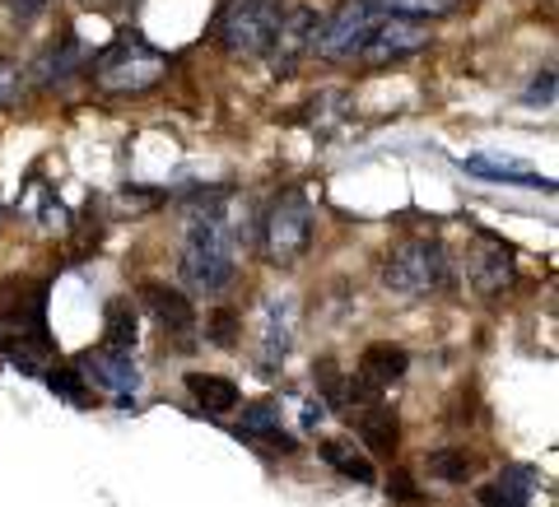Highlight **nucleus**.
<instances>
[{
    "label": "nucleus",
    "mask_w": 559,
    "mask_h": 507,
    "mask_svg": "<svg viewBox=\"0 0 559 507\" xmlns=\"http://www.w3.org/2000/svg\"><path fill=\"white\" fill-rule=\"evenodd\" d=\"M536 484H540V480H536L532 466H509L495 484L480 488V503H485V507H527L532 494H536Z\"/></svg>",
    "instance_id": "2eb2a0df"
},
{
    "label": "nucleus",
    "mask_w": 559,
    "mask_h": 507,
    "mask_svg": "<svg viewBox=\"0 0 559 507\" xmlns=\"http://www.w3.org/2000/svg\"><path fill=\"white\" fill-rule=\"evenodd\" d=\"M20 89H24V75H20V65L0 57V108H10V102L20 98Z\"/></svg>",
    "instance_id": "bb28decb"
},
{
    "label": "nucleus",
    "mask_w": 559,
    "mask_h": 507,
    "mask_svg": "<svg viewBox=\"0 0 559 507\" xmlns=\"http://www.w3.org/2000/svg\"><path fill=\"white\" fill-rule=\"evenodd\" d=\"M406 369H411V354L401 345H388V340H378V345H369L364 349V359H359V377L369 382V387H396L401 377H406Z\"/></svg>",
    "instance_id": "4468645a"
},
{
    "label": "nucleus",
    "mask_w": 559,
    "mask_h": 507,
    "mask_svg": "<svg viewBox=\"0 0 559 507\" xmlns=\"http://www.w3.org/2000/svg\"><path fill=\"white\" fill-rule=\"evenodd\" d=\"M312 242V205L299 196V191H285L261 219V248L275 266H294Z\"/></svg>",
    "instance_id": "39448f33"
},
{
    "label": "nucleus",
    "mask_w": 559,
    "mask_h": 507,
    "mask_svg": "<svg viewBox=\"0 0 559 507\" xmlns=\"http://www.w3.org/2000/svg\"><path fill=\"white\" fill-rule=\"evenodd\" d=\"M238 438H266V443H275V447H294L285 433H280V406L275 400H261V406H248L242 410V419H238Z\"/></svg>",
    "instance_id": "f3484780"
},
{
    "label": "nucleus",
    "mask_w": 559,
    "mask_h": 507,
    "mask_svg": "<svg viewBox=\"0 0 559 507\" xmlns=\"http://www.w3.org/2000/svg\"><path fill=\"white\" fill-rule=\"evenodd\" d=\"M210 345H219V349H229L238 345V312L229 307H219L215 317H210Z\"/></svg>",
    "instance_id": "a878e982"
},
{
    "label": "nucleus",
    "mask_w": 559,
    "mask_h": 507,
    "mask_svg": "<svg viewBox=\"0 0 559 507\" xmlns=\"http://www.w3.org/2000/svg\"><path fill=\"white\" fill-rule=\"evenodd\" d=\"M47 289L43 285H0V354L14 359L24 373H43V359L51 354L47 336Z\"/></svg>",
    "instance_id": "f257e3e1"
},
{
    "label": "nucleus",
    "mask_w": 559,
    "mask_h": 507,
    "mask_svg": "<svg viewBox=\"0 0 559 507\" xmlns=\"http://www.w3.org/2000/svg\"><path fill=\"white\" fill-rule=\"evenodd\" d=\"M187 391L197 396V406H205L210 414H229L238 406V387L215 373H187Z\"/></svg>",
    "instance_id": "dca6fc26"
},
{
    "label": "nucleus",
    "mask_w": 559,
    "mask_h": 507,
    "mask_svg": "<svg viewBox=\"0 0 559 507\" xmlns=\"http://www.w3.org/2000/svg\"><path fill=\"white\" fill-rule=\"evenodd\" d=\"M280 20H285V5H280V0H224L219 14H215V43L229 51V57L257 61L271 51Z\"/></svg>",
    "instance_id": "20e7f679"
},
{
    "label": "nucleus",
    "mask_w": 559,
    "mask_h": 507,
    "mask_svg": "<svg viewBox=\"0 0 559 507\" xmlns=\"http://www.w3.org/2000/svg\"><path fill=\"white\" fill-rule=\"evenodd\" d=\"M355 428H359V438L369 443L378 457H392L396 451V438H401V419L396 410L388 406L382 396H369V400H355Z\"/></svg>",
    "instance_id": "9b49d317"
},
{
    "label": "nucleus",
    "mask_w": 559,
    "mask_h": 507,
    "mask_svg": "<svg viewBox=\"0 0 559 507\" xmlns=\"http://www.w3.org/2000/svg\"><path fill=\"white\" fill-rule=\"evenodd\" d=\"M550 94H555V75H546V80H540L536 89L527 94V102H536V98H550Z\"/></svg>",
    "instance_id": "c85d7f7f"
},
{
    "label": "nucleus",
    "mask_w": 559,
    "mask_h": 507,
    "mask_svg": "<svg viewBox=\"0 0 559 507\" xmlns=\"http://www.w3.org/2000/svg\"><path fill=\"white\" fill-rule=\"evenodd\" d=\"M178 270H182V285H191L197 293H219L234 279V238H229V224H224V215L215 205H205L191 215Z\"/></svg>",
    "instance_id": "f03ea898"
},
{
    "label": "nucleus",
    "mask_w": 559,
    "mask_h": 507,
    "mask_svg": "<svg viewBox=\"0 0 559 507\" xmlns=\"http://www.w3.org/2000/svg\"><path fill=\"white\" fill-rule=\"evenodd\" d=\"M103 326H108V345L112 349H135V312L127 299H112L103 307Z\"/></svg>",
    "instance_id": "412c9836"
},
{
    "label": "nucleus",
    "mask_w": 559,
    "mask_h": 507,
    "mask_svg": "<svg viewBox=\"0 0 559 507\" xmlns=\"http://www.w3.org/2000/svg\"><path fill=\"white\" fill-rule=\"evenodd\" d=\"M466 275L480 293L509 289L513 285V248L495 233H476V242H471V252H466Z\"/></svg>",
    "instance_id": "9d476101"
},
{
    "label": "nucleus",
    "mask_w": 559,
    "mask_h": 507,
    "mask_svg": "<svg viewBox=\"0 0 559 507\" xmlns=\"http://www.w3.org/2000/svg\"><path fill=\"white\" fill-rule=\"evenodd\" d=\"M47 387L57 391V396H66L70 406H84V400H90V391H84V373H80V369H51V373H47Z\"/></svg>",
    "instance_id": "393cba45"
},
{
    "label": "nucleus",
    "mask_w": 559,
    "mask_h": 507,
    "mask_svg": "<svg viewBox=\"0 0 559 507\" xmlns=\"http://www.w3.org/2000/svg\"><path fill=\"white\" fill-rule=\"evenodd\" d=\"M80 373H90L98 387L117 391L121 400H127V396L140 387V373H135V363H131V349L103 345V349H94V354H84V369H80Z\"/></svg>",
    "instance_id": "f8f14e48"
},
{
    "label": "nucleus",
    "mask_w": 559,
    "mask_h": 507,
    "mask_svg": "<svg viewBox=\"0 0 559 507\" xmlns=\"http://www.w3.org/2000/svg\"><path fill=\"white\" fill-rule=\"evenodd\" d=\"M466 168L476 178H495V182H513V186H540V191H555L550 178H536L527 168H513V164H495V159H466Z\"/></svg>",
    "instance_id": "6ab92c4d"
},
{
    "label": "nucleus",
    "mask_w": 559,
    "mask_h": 507,
    "mask_svg": "<svg viewBox=\"0 0 559 507\" xmlns=\"http://www.w3.org/2000/svg\"><path fill=\"white\" fill-rule=\"evenodd\" d=\"M322 461L331 470H341L345 480H355V484H373V461L364 457V451H355V443H322Z\"/></svg>",
    "instance_id": "a211bd4d"
},
{
    "label": "nucleus",
    "mask_w": 559,
    "mask_h": 507,
    "mask_svg": "<svg viewBox=\"0 0 559 507\" xmlns=\"http://www.w3.org/2000/svg\"><path fill=\"white\" fill-rule=\"evenodd\" d=\"M429 475L443 480V484H466L471 475V457L457 447H443V451H429Z\"/></svg>",
    "instance_id": "5701e85b"
},
{
    "label": "nucleus",
    "mask_w": 559,
    "mask_h": 507,
    "mask_svg": "<svg viewBox=\"0 0 559 507\" xmlns=\"http://www.w3.org/2000/svg\"><path fill=\"white\" fill-rule=\"evenodd\" d=\"M382 20V10L369 5V0H345V5L331 14V20H322L318 28V43H312V51L326 61H355L364 38L373 33V24Z\"/></svg>",
    "instance_id": "0eeeda50"
},
{
    "label": "nucleus",
    "mask_w": 559,
    "mask_h": 507,
    "mask_svg": "<svg viewBox=\"0 0 559 507\" xmlns=\"http://www.w3.org/2000/svg\"><path fill=\"white\" fill-rule=\"evenodd\" d=\"M5 5H10V14H14L20 24H33V20H38V14L47 10V0H5Z\"/></svg>",
    "instance_id": "cd10ccee"
},
{
    "label": "nucleus",
    "mask_w": 559,
    "mask_h": 507,
    "mask_svg": "<svg viewBox=\"0 0 559 507\" xmlns=\"http://www.w3.org/2000/svg\"><path fill=\"white\" fill-rule=\"evenodd\" d=\"M145 303L154 312V322L164 326V336L191 340V330H197V307H191L187 293L168 289V285H145Z\"/></svg>",
    "instance_id": "ddd939ff"
},
{
    "label": "nucleus",
    "mask_w": 559,
    "mask_h": 507,
    "mask_svg": "<svg viewBox=\"0 0 559 507\" xmlns=\"http://www.w3.org/2000/svg\"><path fill=\"white\" fill-rule=\"evenodd\" d=\"M318 28H322L318 10H289L285 20H280V33H275V43L266 51L275 75H294V65H299L312 51V43H318Z\"/></svg>",
    "instance_id": "1a4fd4ad"
},
{
    "label": "nucleus",
    "mask_w": 559,
    "mask_h": 507,
    "mask_svg": "<svg viewBox=\"0 0 559 507\" xmlns=\"http://www.w3.org/2000/svg\"><path fill=\"white\" fill-rule=\"evenodd\" d=\"M382 279H388V289L396 293H429L439 289L448 279V256L439 242L429 238H415V242H401L396 252H388V266H382Z\"/></svg>",
    "instance_id": "423d86ee"
},
{
    "label": "nucleus",
    "mask_w": 559,
    "mask_h": 507,
    "mask_svg": "<svg viewBox=\"0 0 559 507\" xmlns=\"http://www.w3.org/2000/svg\"><path fill=\"white\" fill-rule=\"evenodd\" d=\"M90 75H94V84L103 94H145L168 75V57L164 51H154L145 38L121 33L117 43H108L94 57Z\"/></svg>",
    "instance_id": "7ed1b4c3"
},
{
    "label": "nucleus",
    "mask_w": 559,
    "mask_h": 507,
    "mask_svg": "<svg viewBox=\"0 0 559 507\" xmlns=\"http://www.w3.org/2000/svg\"><path fill=\"white\" fill-rule=\"evenodd\" d=\"M382 14H401V20H439V14L462 10V0H369Z\"/></svg>",
    "instance_id": "aec40b11"
},
{
    "label": "nucleus",
    "mask_w": 559,
    "mask_h": 507,
    "mask_svg": "<svg viewBox=\"0 0 559 507\" xmlns=\"http://www.w3.org/2000/svg\"><path fill=\"white\" fill-rule=\"evenodd\" d=\"M429 47V28L419 20H401V14H382L373 24V33L364 38L359 47V61L364 65H392V61H406L415 51Z\"/></svg>",
    "instance_id": "6e6552de"
},
{
    "label": "nucleus",
    "mask_w": 559,
    "mask_h": 507,
    "mask_svg": "<svg viewBox=\"0 0 559 507\" xmlns=\"http://www.w3.org/2000/svg\"><path fill=\"white\" fill-rule=\"evenodd\" d=\"M80 61H84V51H80V43L75 38H61L57 47H51L47 51V57H43V84H57V80H66L70 75V70H80Z\"/></svg>",
    "instance_id": "4be33fe9"
},
{
    "label": "nucleus",
    "mask_w": 559,
    "mask_h": 507,
    "mask_svg": "<svg viewBox=\"0 0 559 507\" xmlns=\"http://www.w3.org/2000/svg\"><path fill=\"white\" fill-rule=\"evenodd\" d=\"M318 387H322V406H336V410H345L349 406V382L341 377V369H336V363H318Z\"/></svg>",
    "instance_id": "b1692460"
}]
</instances>
